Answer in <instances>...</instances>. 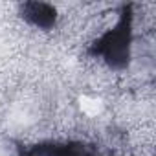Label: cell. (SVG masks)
I'll use <instances>...</instances> for the list:
<instances>
[{
  "label": "cell",
  "mask_w": 156,
  "mask_h": 156,
  "mask_svg": "<svg viewBox=\"0 0 156 156\" xmlns=\"http://www.w3.org/2000/svg\"><path fill=\"white\" fill-rule=\"evenodd\" d=\"M132 42V15L130 8H125L118 24L103 33L90 48V53L101 57L110 68H125L130 61Z\"/></svg>",
  "instance_id": "obj_1"
},
{
  "label": "cell",
  "mask_w": 156,
  "mask_h": 156,
  "mask_svg": "<svg viewBox=\"0 0 156 156\" xmlns=\"http://www.w3.org/2000/svg\"><path fill=\"white\" fill-rule=\"evenodd\" d=\"M22 17L41 30H50L57 20V9L46 2H26L20 6Z\"/></svg>",
  "instance_id": "obj_2"
}]
</instances>
